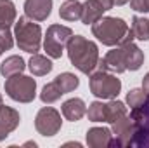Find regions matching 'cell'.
<instances>
[{
    "mask_svg": "<svg viewBox=\"0 0 149 148\" xmlns=\"http://www.w3.org/2000/svg\"><path fill=\"white\" fill-rule=\"evenodd\" d=\"M113 132V143L111 147H132L134 143V134H135V125L130 115H125L111 124Z\"/></svg>",
    "mask_w": 149,
    "mask_h": 148,
    "instance_id": "9c48e42d",
    "label": "cell"
},
{
    "mask_svg": "<svg viewBox=\"0 0 149 148\" xmlns=\"http://www.w3.org/2000/svg\"><path fill=\"white\" fill-rule=\"evenodd\" d=\"M97 70H106V72H111V73H114V75L127 72L125 59H123V52H121L120 45H118L116 49L108 51V52H106V56H104L102 59L99 58Z\"/></svg>",
    "mask_w": 149,
    "mask_h": 148,
    "instance_id": "8fae6325",
    "label": "cell"
},
{
    "mask_svg": "<svg viewBox=\"0 0 149 148\" xmlns=\"http://www.w3.org/2000/svg\"><path fill=\"white\" fill-rule=\"evenodd\" d=\"M146 99H148V94H146L144 89H130L128 94H127V105L130 106V110L141 106Z\"/></svg>",
    "mask_w": 149,
    "mask_h": 148,
    "instance_id": "484cf974",
    "label": "cell"
},
{
    "mask_svg": "<svg viewBox=\"0 0 149 148\" xmlns=\"http://www.w3.org/2000/svg\"><path fill=\"white\" fill-rule=\"evenodd\" d=\"M71 37H73L71 28H68L64 25H50L43 37V49H45L47 56L52 59H59Z\"/></svg>",
    "mask_w": 149,
    "mask_h": 148,
    "instance_id": "8992f818",
    "label": "cell"
},
{
    "mask_svg": "<svg viewBox=\"0 0 149 148\" xmlns=\"http://www.w3.org/2000/svg\"><path fill=\"white\" fill-rule=\"evenodd\" d=\"M54 82L57 84V87L61 89V92H63V94L73 92L74 89L80 85V80H78V77H76V75H73V73H70V72L59 73L56 78H54Z\"/></svg>",
    "mask_w": 149,
    "mask_h": 148,
    "instance_id": "7402d4cb",
    "label": "cell"
},
{
    "mask_svg": "<svg viewBox=\"0 0 149 148\" xmlns=\"http://www.w3.org/2000/svg\"><path fill=\"white\" fill-rule=\"evenodd\" d=\"M14 47V33L9 26H0V51H10Z\"/></svg>",
    "mask_w": 149,
    "mask_h": 148,
    "instance_id": "4316f807",
    "label": "cell"
},
{
    "mask_svg": "<svg viewBox=\"0 0 149 148\" xmlns=\"http://www.w3.org/2000/svg\"><path fill=\"white\" fill-rule=\"evenodd\" d=\"M66 51H68V58H70L71 65L81 73L90 75L97 68L99 47L95 42L81 37V35H73L66 45Z\"/></svg>",
    "mask_w": 149,
    "mask_h": 148,
    "instance_id": "6da1fadb",
    "label": "cell"
},
{
    "mask_svg": "<svg viewBox=\"0 0 149 148\" xmlns=\"http://www.w3.org/2000/svg\"><path fill=\"white\" fill-rule=\"evenodd\" d=\"M121 52H123V59H125V66L130 72H137L142 65H144V52L141 51L139 45H135L134 42H127L120 45Z\"/></svg>",
    "mask_w": 149,
    "mask_h": 148,
    "instance_id": "5bb4252c",
    "label": "cell"
},
{
    "mask_svg": "<svg viewBox=\"0 0 149 148\" xmlns=\"http://www.w3.org/2000/svg\"><path fill=\"white\" fill-rule=\"evenodd\" d=\"M61 111H63V117L70 122H78L81 117L87 115V105L81 98H71L68 101L63 103L61 106Z\"/></svg>",
    "mask_w": 149,
    "mask_h": 148,
    "instance_id": "2e32d148",
    "label": "cell"
},
{
    "mask_svg": "<svg viewBox=\"0 0 149 148\" xmlns=\"http://www.w3.org/2000/svg\"><path fill=\"white\" fill-rule=\"evenodd\" d=\"M52 61L47 58V56H43V54H31V59L28 61V68H30V72L35 75V77H43V75L50 73L52 72Z\"/></svg>",
    "mask_w": 149,
    "mask_h": 148,
    "instance_id": "ac0fdd59",
    "label": "cell"
},
{
    "mask_svg": "<svg viewBox=\"0 0 149 148\" xmlns=\"http://www.w3.org/2000/svg\"><path fill=\"white\" fill-rule=\"evenodd\" d=\"M3 105V99H2V94H0V106Z\"/></svg>",
    "mask_w": 149,
    "mask_h": 148,
    "instance_id": "4dcf8cb0",
    "label": "cell"
},
{
    "mask_svg": "<svg viewBox=\"0 0 149 148\" xmlns=\"http://www.w3.org/2000/svg\"><path fill=\"white\" fill-rule=\"evenodd\" d=\"M113 7H114V0H87L83 4L81 23L83 25H94L97 19L102 18L104 12L111 11Z\"/></svg>",
    "mask_w": 149,
    "mask_h": 148,
    "instance_id": "30bf717a",
    "label": "cell"
},
{
    "mask_svg": "<svg viewBox=\"0 0 149 148\" xmlns=\"http://www.w3.org/2000/svg\"><path fill=\"white\" fill-rule=\"evenodd\" d=\"M24 70H26V63H24V59L21 56H9L0 65V73L3 75L5 78H9L12 75L23 73Z\"/></svg>",
    "mask_w": 149,
    "mask_h": 148,
    "instance_id": "e0dca14e",
    "label": "cell"
},
{
    "mask_svg": "<svg viewBox=\"0 0 149 148\" xmlns=\"http://www.w3.org/2000/svg\"><path fill=\"white\" fill-rule=\"evenodd\" d=\"M52 12V0H26L24 14L33 21H45Z\"/></svg>",
    "mask_w": 149,
    "mask_h": 148,
    "instance_id": "4fadbf2b",
    "label": "cell"
},
{
    "mask_svg": "<svg viewBox=\"0 0 149 148\" xmlns=\"http://www.w3.org/2000/svg\"><path fill=\"white\" fill-rule=\"evenodd\" d=\"M17 12L12 0H0V26H12L16 23Z\"/></svg>",
    "mask_w": 149,
    "mask_h": 148,
    "instance_id": "44dd1931",
    "label": "cell"
},
{
    "mask_svg": "<svg viewBox=\"0 0 149 148\" xmlns=\"http://www.w3.org/2000/svg\"><path fill=\"white\" fill-rule=\"evenodd\" d=\"M61 125H63L61 113L56 108L43 106V108L38 110L37 117H35V129L38 131V134H42L45 138L56 136L61 131Z\"/></svg>",
    "mask_w": 149,
    "mask_h": 148,
    "instance_id": "ba28073f",
    "label": "cell"
},
{
    "mask_svg": "<svg viewBox=\"0 0 149 148\" xmlns=\"http://www.w3.org/2000/svg\"><path fill=\"white\" fill-rule=\"evenodd\" d=\"M142 89L146 91V94H149V72L144 75V78H142Z\"/></svg>",
    "mask_w": 149,
    "mask_h": 148,
    "instance_id": "f1b7e54d",
    "label": "cell"
},
{
    "mask_svg": "<svg viewBox=\"0 0 149 148\" xmlns=\"http://www.w3.org/2000/svg\"><path fill=\"white\" fill-rule=\"evenodd\" d=\"M90 26H92L94 37L102 45H108V47L123 44L127 33L130 32V26L127 25V21L121 18H114V16H102Z\"/></svg>",
    "mask_w": 149,
    "mask_h": 148,
    "instance_id": "7a4b0ae2",
    "label": "cell"
},
{
    "mask_svg": "<svg viewBox=\"0 0 149 148\" xmlns=\"http://www.w3.org/2000/svg\"><path fill=\"white\" fill-rule=\"evenodd\" d=\"M0 54H2V51H0Z\"/></svg>",
    "mask_w": 149,
    "mask_h": 148,
    "instance_id": "1f68e13d",
    "label": "cell"
},
{
    "mask_svg": "<svg viewBox=\"0 0 149 148\" xmlns=\"http://www.w3.org/2000/svg\"><path fill=\"white\" fill-rule=\"evenodd\" d=\"M5 92L17 103H31L37 98V82L28 75H12L5 80Z\"/></svg>",
    "mask_w": 149,
    "mask_h": 148,
    "instance_id": "5b68a950",
    "label": "cell"
},
{
    "mask_svg": "<svg viewBox=\"0 0 149 148\" xmlns=\"http://www.w3.org/2000/svg\"><path fill=\"white\" fill-rule=\"evenodd\" d=\"M130 7L135 12H149V0H130Z\"/></svg>",
    "mask_w": 149,
    "mask_h": 148,
    "instance_id": "83f0119b",
    "label": "cell"
},
{
    "mask_svg": "<svg viewBox=\"0 0 149 148\" xmlns=\"http://www.w3.org/2000/svg\"><path fill=\"white\" fill-rule=\"evenodd\" d=\"M61 96H63V92H61V89L57 87V84H56L54 80L49 82V84H45V85L42 87V92H40V99H42L45 105L56 103Z\"/></svg>",
    "mask_w": 149,
    "mask_h": 148,
    "instance_id": "cb8c5ba5",
    "label": "cell"
},
{
    "mask_svg": "<svg viewBox=\"0 0 149 148\" xmlns=\"http://www.w3.org/2000/svg\"><path fill=\"white\" fill-rule=\"evenodd\" d=\"M130 0H114V5H125V4H128Z\"/></svg>",
    "mask_w": 149,
    "mask_h": 148,
    "instance_id": "f546056e",
    "label": "cell"
},
{
    "mask_svg": "<svg viewBox=\"0 0 149 148\" xmlns=\"http://www.w3.org/2000/svg\"><path fill=\"white\" fill-rule=\"evenodd\" d=\"M128 115V110H127V105L123 101H118V99H108L106 103V122L108 124H113L116 122L118 118Z\"/></svg>",
    "mask_w": 149,
    "mask_h": 148,
    "instance_id": "ffe728a7",
    "label": "cell"
},
{
    "mask_svg": "<svg viewBox=\"0 0 149 148\" xmlns=\"http://www.w3.org/2000/svg\"><path fill=\"white\" fill-rule=\"evenodd\" d=\"M14 38L21 51L37 54L42 47V28L37 21L23 16L14 23Z\"/></svg>",
    "mask_w": 149,
    "mask_h": 148,
    "instance_id": "3957f363",
    "label": "cell"
},
{
    "mask_svg": "<svg viewBox=\"0 0 149 148\" xmlns=\"http://www.w3.org/2000/svg\"><path fill=\"white\" fill-rule=\"evenodd\" d=\"M132 32L137 40H149V19L144 16H134L132 18Z\"/></svg>",
    "mask_w": 149,
    "mask_h": 148,
    "instance_id": "603a6c76",
    "label": "cell"
},
{
    "mask_svg": "<svg viewBox=\"0 0 149 148\" xmlns=\"http://www.w3.org/2000/svg\"><path fill=\"white\" fill-rule=\"evenodd\" d=\"M81 12H83V4H80L78 0H66L59 9V16L64 21H78V19H81Z\"/></svg>",
    "mask_w": 149,
    "mask_h": 148,
    "instance_id": "d6986e66",
    "label": "cell"
},
{
    "mask_svg": "<svg viewBox=\"0 0 149 148\" xmlns=\"http://www.w3.org/2000/svg\"><path fill=\"white\" fill-rule=\"evenodd\" d=\"M130 117L135 125L132 147H149V94L141 106L130 110Z\"/></svg>",
    "mask_w": 149,
    "mask_h": 148,
    "instance_id": "52a82bcc",
    "label": "cell"
},
{
    "mask_svg": "<svg viewBox=\"0 0 149 148\" xmlns=\"http://www.w3.org/2000/svg\"><path fill=\"white\" fill-rule=\"evenodd\" d=\"M90 92L99 99H113L121 91V80L116 78V75L106 70H97L90 73Z\"/></svg>",
    "mask_w": 149,
    "mask_h": 148,
    "instance_id": "277c9868",
    "label": "cell"
},
{
    "mask_svg": "<svg viewBox=\"0 0 149 148\" xmlns=\"http://www.w3.org/2000/svg\"><path fill=\"white\" fill-rule=\"evenodd\" d=\"M21 122V115L19 111L12 106H0V141H3L10 132H14L17 129Z\"/></svg>",
    "mask_w": 149,
    "mask_h": 148,
    "instance_id": "7c38bea8",
    "label": "cell"
},
{
    "mask_svg": "<svg viewBox=\"0 0 149 148\" xmlns=\"http://www.w3.org/2000/svg\"><path fill=\"white\" fill-rule=\"evenodd\" d=\"M113 143V132L108 127H90L87 131V145L90 148H108Z\"/></svg>",
    "mask_w": 149,
    "mask_h": 148,
    "instance_id": "9a60e30c",
    "label": "cell"
},
{
    "mask_svg": "<svg viewBox=\"0 0 149 148\" xmlns=\"http://www.w3.org/2000/svg\"><path fill=\"white\" fill-rule=\"evenodd\" d=\"M87 117L90 122H106V103L102 101H92L88 105Z\"/></svg>",
    "mask_w": 149,
    "mask_h": 148,
    "instance_id": "d4e9b609",
    "label": "cell"
}]
</instances>
